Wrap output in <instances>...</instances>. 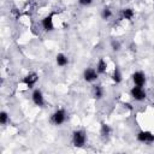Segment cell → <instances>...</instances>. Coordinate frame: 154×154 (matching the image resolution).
Instances as JSON below:
<instances>
[{
	"label": "cell",
	"mask_w": 154,
	"mask_h": 154,
	"mask_svg": "<svg viewBox=\"0 0 154 154\" xmlns=\"http://www.w3.org/2000/svg\"><path fill=\"white\" fill-rule=\"evenodd\" d=\"M84 141H86V136H84L83 131H76L74 134V143H75V146H78V147L83 146Z\"/></svg>",
	"instance_id": "obj_1"
},
{
	"label": "cell",
	"mask_w": 154,
	"mask_h": 154,
	"mask_svg": "<svg viewBox=\"0 0 154 154\" xmlns=\"http://www.w3.org/2000/svg\"><path fill=\"white\" fill-rule=\"evenodd\" d=\"M131 95L135 97L136 100H143L146 97V93L141 89V87H135V88H132L131 90Z\"/></svg>",
	"instance_id": "obj_2"
},
{
	"label": "cell",
	"mask_w": 154,
	"mask_h": 154,
	"mask_svg": "<svg viewBox=\"0 0 154 154\" xmlns=\"http://www.w3.org/2000/svg\"><path fill=\"white\" fill-rule=\"evenodd\" d=\"M137 137L142 142H152L154 140V135H152L151 132H147V131H141Z\"/></svg>",
	"instance_id": "obj_3"
},
{
	"label": "cell",
	"mask_w": 154,
	"mask_h": 154,
	"mask_svg": "<svg viewBox=\"0 0 154 154\" xmlns=\"http://www.w3.org/2000/svg\"><path fill=\"white\" fill-rule=\"evenodd\" d=\"M64 119H65V113L63 110H59L58 112H55L53 116V120L55 124H61V123L64 122Z\"/></svg>",
	"instance_id": "obj_4"
},
{
	"label": "cell",
	"mask_w": 154,
	"mask_h": 154,
	"mask_svg": "<svg viewBox=\"0 0 154 154\" xmlns=\"http://www.w3.org/2000/svg\"><path fill=\"white\" fill-rule=\"evenodd\" d=\"M132 77H134V82L136 86H138V87L143 86V83H145V75L142 72H136V74H134Z\"/></svg>",
	"instance_id": "obj_5"
},
{
	"label": "cell",
	"mask_w": 154,
	"mask_h": 154,
	"mask_svg": "<svg viewBox=\"0 0 154 154\" xmlns=\"http://www.w3.org/2000/svg\"><path fill=\"white\" fill-rule=\"evenodd\" d=\"M33 99H34V102H35L36 105H39V106L43 105V97H42V94H41V91H39V90L34 91Z\"/></svg>",
	"instance_id": "obj_6"
},
{
	"label": "cell",
	"mask_w": 154,
	"mask_h": 154,
	"mask_svg": "<svg viewBox=\"0 0 154 154\" xmlns=\"http://www.w3.org/2000/svg\"><path fill=\"white\" fill-rule=\"evenodd\" d=\"M84 78L86 81H93L96 78V72L94 70H91V69H88V70H86V72H84Z\"/></svg>",
	"instance_id": "obj_7"
},
{
	"label": "cell",
	"mask_w": 154,
	"mask_h": 154,
	"mask_svg": "<svg viewBox=\"0 0 154 154\" xmlns=\"http://www.w3.org/2000/svg\"><path fill=\"white\" fill-rule=\"evenodd\" d=\"M42 24H43V28H45L46 30H52V29H53L52 16H49V17H47V18H45V19H43V22H42Z\"/></svg>",
	"instance_id": "obj_8"
},
{
	"label": "cell",
	"mask_w": 154,
	"mask_h": 154,
	"mask_svg": "<svg viewBox=\"0 0 154 154\" xmlns=\"http://www.w3.org/2000/svg\"><path fill=\"white\" fill-rule=\"evenodd\" d=\"M36 80H38V76L35 75V74H33V75H29L27 78L24 80V82L29 86V88H32V86L35 83V82H36Z\"/></svg>",
	"instance_id": "obj_9"
},
{
	"label": "cell",
	"mask_w": 154,
	"mask_h": 154,
	"mask_svg": "<svg viewBox=\"0 0 154 154\" xmlns=\"http://www.w3.org/2000/svg\"><path fill=\"white\" fill-rule=\"evenodd\" d=\"M57 61H58V64H59L60 66H64V65L68 64V59H66L65 55H63V54H58Z\"/></svg>",
	"instance_id": "obj_10"
},
{
	"label": "cell",
	"mask_w": 154,
	"mask_h": 154,
	"mask_svg": "<svg viewBox=\"0 0 154 154\" xmlns=\"http://www.w3.org/2000/svg\"><path fill=\"white\" fill-rule=\"evenodd\" d=\"M132 14H134V12H132V10H131V9H126V10H124V17H125L126 19H130V18L132 17Z\"/></svg>",
	"instance_id": "obj_11"
},
{
	"label": "cell",
	"mask_w": 154,
	"mask_h": 154,
	"mask_svg": "<svg viewBox=\"0 0 154 154\" xmlns=\"http://www.w3.org/2000/svg\"><path fill=\"white\" fill-rule=\"evenodd\" d=\"M105 69H106L105 61H104V60H100V63H99V71H100V72H104Z\"/></svg>",
	"instance_id": "obj_12"
},
{
	"label": "cell",
	"mask_w": 154,
	"mask_h": 154,
	"mask_svg": "<svg viewBox=\"0 0 154 154\" xmlns=\"http://www.w3.org/2000/svg\"><path fill=\"white\" fill-rule=\"evenodd\" d=\"M6 119H7V115L5 113V112H3V113L0 115V122H1V124H5V123H6Z\"/></svg>",
	"instance_id": "obj_13"
},
{
	"label": "cell",
	"mask_w": 154,
	"mask_h": 154,
	"mask_svg": "<svg viewBox=\"0 0 154 154\" xmlns=\"http://www.w3.org/2000/svg\"><path fill=\"white\" fill-rule=\"evenodd\" d=\"M115 81L120 82V74H119V71H118V69L115 70Z\"/></svg>",
	"instance_id": "obj_14"
},
{
	"label": "cell",
	"mask_w": 154,
	"mask_h": 154,
	"mask_svg": "<svg viewBox=\"0 0 154 154\" xmlns=\"http://www.w3.org/2000/svg\"><path fill=\"white\" fill-rule=\"evenodd\" d=\"M102 16H104V18H109V17L111 16V12H110V10L105 9V10H104V13H102Z\"/></svg>",
	"instance_id": "obj_15"
},
{
	"label": "cell",
	"mask_w": 154,
	"mask_h": 154,
	"mask_svg": "<svg viewBox=\"0 0 154 154\" xmlns=\"http://www.w3.org/2000/svg\"><path fill=\"white\" fill-rule=\"evenodd\" d=\"M109 131H110V129H109V126H107V125H102V134H104V135H107V134H109Z\"/></svg>",
	"instance_id": "obj_16"
},
{
	"label": "cell",
	"mask_w": 154,
	"mask_h": 154,
	"mask_svg": "<svg viewBox=\"0 0 154 154\" xmlns=\"http://www.w3.org/2000/svg\"><path fill=\"white\" fill-rule=\"evenodd\" d=\"M95 96L96 97H101V89H100V87H96V88H95Z\"/></svg>",
	"instance_id": "obj_17"
},
{
	"label": "cell",
	"mask_w": 154,
	"mask_h": 154,
	"mask_svg": "<svg viewBox=\"0 0 154 154\" xmlns=\"http://www.w3.org/2000/svg\"><path fill=\"white\" fill-rule=\"evenodd\" d=\"M93 0H80V3L82 4V5H89Z\"/></svg>",
	"instance_id": "obj_18"
},
{
	"label": "cell",
	"mask_w": 154,
	"mask_h": 154,
	"mask_svg": "<svg viewBox=\"0 0 154 154\" xmlns=\"http://www.w3.org/2000/svg\"><path fill=\"white\" fill-rule=\"evenodd\" d=\"M112 46H113V49H119L118 47H119V43L118 42H112Z\"/></svg>",
	"instance_id": "obj_19"
}]
</instances>
